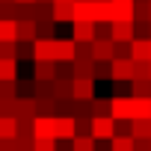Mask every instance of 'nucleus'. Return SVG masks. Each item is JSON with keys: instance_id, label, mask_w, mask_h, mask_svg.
<instances>
[{"instance_id": "obj_11", "label": "nucleus", "mask_w": 151, "mask_h": 151, "mask_svg": "<svg viewBox=\"0 0 151 151\" xmlns=\"http://www.w3.org/2000/svg\"><path fill=\"white\" fill-rule=\"evenodd\" d=\"M71 12H74V21H95V0H74Z\"/></svg>"}, {"instance_id": "obj_25", "label": "nucleus", "mask_w": 151, "mask_h": 151, "mask_svg": "<svg viewBox=\"0 0 151 151\" xmlns=\"http://www.w3.org/2000/svg\"><path fill=\"white\" fill-rule=\"evenodd\" d=\"M95 21H113V3L110 0H95Z\"/></svg>"}, {"instance_id": "obj_2", "label": "nucleus", "mask_w": 151, "mask_h": 151, "mask_svg": "<svg viewBox=\"0 0 151 151\" xmlns=\"http://www.w3.org/2000/svg\"><path fill=\"white\" fill-rule=\"evenodd\" d=\"M110 80H116V83L133 80V59L130 56H113L110 59Z\"/></svg>"}, {"instance_id": "obj_35", "label": "nucleus", "mask_w": 151, "mask_h": 151, "mask_svg": "<svg viewBox=\"0 0 151 151\" xmlns=\"http://www.w3.org/2000/svg\"><path fill=\"white\" fill-rule=\"evenodd\" d=\"M18 59H33V42H18Z\"/></svg>"}, {"instance_id": "obj_30", "label": "nucleus", "mask_w": 151, "mask_h": 151, "mask_svg": "<svg viewBox=\"0 0 151 151\" xmlns=\"http://www.w3.org/2000/svg\"><path fill=\"white\" fill-rule=\"evenodd\" d=\"M53 30H56V21H39V36L36 39H53Z\"/></svg>"}, {"instance_id": "obj_27", "label": "nucleus", "mask_w": 151, "mask_h": 151, "mask_svg": "<svg viewBox=\"0 0 151 151\" xmlns=\"http://www.w3.org/2000/svg\"><path fill=\"white\" fill-rule=\"evenodd\" d=\"M130 83H133V92H130L133 98H145V95H151V77H148V80H139V77H136V80H130Z\"/></svg>"}, {"instance_id": "obj_34", "label": "nucleus", "mask_w": 151, "mask_h": 151, "mask_svg": "<svg viewBox=\"0 0 151 151\" xmlns=\"http://www.w3.org/2000/svg\"><path fill=\"white\" fill-rule=\"evenodd\" d=\"M0 56H15L18 59V42H0Z\"/></svg>"}, {"instance_id": "obj_15", "label": "nucleus", "mask_w": 151, "mask_h": 151, "mask_svg": "<svg viewBox=\"0 0 151 151\" xmlns=\"http://www.w3.org/2000/svg\"><path fill=\"white\" fill-rule=\"evenodd\" d=\"M53 59V39H36L33 42V62Z\"/></svg>"}, {"instance_id": "obj_36", "label": "nucleus", "mask_w": 151, "mask_h": 151, "mask_svg": "<svg viewBox=\"0 0 151 151\" xmlns=\"http://www.w3.org/2000/svg\"><path fill=\"white\" fill-rule=\"evenodd\" d=\"M92 77H110V65H107V62H98V59H95V68H92Z\"/></svg>"}, {"instance_id": "obj_32", "label": "nucleus", "mask_w": 151, "mask_h": 151, "mask_svg": "<svg viewBox=\"0 0 151 151\" xmlns=\"http://www.w3.org/2000/svg\"><path fill=\"white\" fill-rule=\"evenodd\" d=\"M15 12H18L15 0H0V18H15Z\"/></svg>"}, {"instance_id": "obj_23", "label": "nucleus", "mask_w": 151, "mask_h": 151, "mask_svg": "<svg viewBox=\"0 0 151 151\" xmlns=\"http://www.w3.org/2000/svg\"><path fill=\"white\" fill-rule=\"evenodd\" d=\"M151 130V119H130V136L133 139H148Z\"/></svg>"}, {"instance_id": "obj_9", "label": "nucleus", "mask_w": 151, "mask_h": 151, "mask_svg": "<svg viewBox=\"0 0 151 151\" xmlns=\"http://www.w3.org/2000/svg\"><path fill=\"white\" fill-rule=\"evenodd\" d=\"M130 59H133V62H148V59H151L148 39H142V36H133V39H130Z\"/></svg>"}, {"instance_id": "obj_41", "label": "nucleus", "mask_w": 151, "mask_h": 151, "mask_svg": "<svg viewBox=\"0 0 151 151\" xmlns=\"http://www.w3.org/2000/svg\"><path fill=\"white\" fill-rule=\"evenodd\" d=\"M148 47H151V39H148Z\"/></svg>"}, {"instance_id": "obj_33", "label": "nucleus", "mask_w": 151, "mask_h": 151, "mask_svg": "<svg viewBox=\"0 0 151 151\" xmlns=\"http://www.w3.org/2000/svg\"><path fill=\"white\" fill-rule=\"evenodd\" d=\"M148 80L151 77V68H148V62H133V80Z\"/></svg>"}, {"instance_id": "obj_12", "label": "nucleus", "mask_w": 151, "mask_h": 151, "mask_svg": "<svg viewBox=\"0 0 151 151\" xmlns=\"http://www.w3.org/2000/svg\"><path fill=\"white\" fill-rule=\"evenodd\" d=\"M53 122H56V139H71L77 133L74 130V116H68V113H59Z\"/></svg>"}, {"instance_id": "obj_14", "label": "nucleus", "mask_w": 151, "mask_h": 151, "mask_svg": "<svg viewBox=\"0 0 151 151\" xmlns=\"http://www.w3.org/2000/svg\"><path fill=\"white\" fill-rule=\"evenodd\" d=\"M113 21H133V0H110Z\"/></svg>"}, {"instance_id": "obj_22", "label": "nucleus", "mask_w": 151, "mask_h": 151, "mask_svg": "<svg viewBox=\"0 0 151 151\" xmlns=\"http://www.w3.org/2000/svg\"><path fill=\"white\" fill-rule=\"evenodd\" d=\"M50 83H53V98H56V101L71 98V77H53Z\"/></svg>"}, {"instance_id": "obj_1", "label": "nucleus", "mask_w": 151, "mask_h": 151, "mask_svg": "<svg viewBox=\"0 0 151 151\" xmlns=\"http://www.w3.org/2000/svg\"><path fill=\"white\" fill-rule=\"evenodd\" d=\"M89 136H92L95 142H110V139L116 136V119H113V116H92Z\"/></svg>"}, {"instance_id": "obj_6", "label": "nucleus", "mask_w": 151, "mask_h": 151, "mask_svg": "<svg viewBox=\"0 0 151 151\" xmlns=\"http://www.w3.org/2000/svg\"><path fill=\"white\" fill-rule=\"evenodd\" d=\"M74 59V39H53V62Z\"/></svg>"}, {"instance_id": "obj_13", "label": "nucleus", "mask_w": 151, "mask_h": 151, "mask_svg": "<svg viewBox=\"0 0 151 151\" xmlns=\"http://www.w3.org/2000/svg\"><path fill=\"white\" fill-rule=\"evenodd\" d=\"M130 119H151V95L145 98L130 95Z\"/></svg>"}, {"instance_id": "obj_29", "label": "nucleus", "mask_w": 151, "mask_h": 151, "mask_svg": "<svg viewBox=\"0 0 151 151\" xmlns=\"http://www.w3.org/2000/svg\"><path fill=\"white\" fill-rule=\"evenodd\" d=\"M18 139H36L33 136V119H18Z\"/></svg>"}, {"instance_id": "obj_31", "label": "nucleus", "mask_w": 151, "mask_h": 151, "mask_svg": "<svg viewBox=\"0 0 151 151\" xmlns=\"http://www.w3.org/2000/svg\"><path fill=\"white\" fill-rule=\"evenodd\" d=\"M33 151H59L56 139H33Z\"/></svg>"}, {"instance_id": "obj_18", "label": "nucleus", "mask_w": 151, "mask_h": 151, "mask_svg": "<svg viewBox=\"0 0 151 151\" xmlns=\"http://www.w3.org/2000/svg\"><path fill=\"white\" fill-rule=\"evenodd\" d=\"M33 77H36V80H53V77H56V62H53V59H39Z\"/></svg>"}, {"instance_id": "obj_3", "label": "nucleus", "mask_w": 151, "mask_h": 151, "mask_svg": "<svg viewBox=\"0 0 151 151\" xmlns=\"http://www.w3.org/2000/svg\"><path fill=\"white\" fill-rule=\"evenodd\" d=\"M71 98H80V101L95 98V80L92 77H71Z\"/></svg>"}, {"instance_id": "obj_5", "label": "nucleus", "mask_w": 151, "mask_h": 151, "mask_svg": "<svg viewBox=\"0 0 151 151\" xmlns=\"http://www.w3.org/2000/svg\"><path fill=\"white\" fill-rule=\"evenodd\" d=\"M133 33V21H110V39L113 42H130Z\"/></svg>"}, {"instance_id": "obj_28", "label": "nucleus", "mask_w": 151, "mask_h": 151, "mask_svg": "<svg viewBox=\"0 0 151 151\" xmlns=\"http://www.w3.org/2000/svg\"><path fill=\"white\" fill-rule=\"evenodd\" d=\"M0 98H18V80H0Z\"/></svg>"}, {"instance_id": "obj_16", "label": "nucleus", "mask_w": 151, "mask_h": 151, "mask_svg": "<svg viewBox=\"0 0 151 151\" xmlns=\"http://www.w3.org/2000/svg\"><path fill=\"white\" fill-rule=\"evenodd\" d=\"M0 80H18V59L0 56Z\"/></svg>"}, {"instance_id": "obj_4", "label": "nucleus", "mask_w": 151, "mask_h": 151, "mask_svg": "<svg viewBox=\"0 0 151 151\" xmlns=\"http://www.w3.org/2000/svg\"><path fill=\"white\" fill-rule=\"evenodd\" d=\"M39 113V98L27 95V98H15V119H33Z\"/></svg>"}, {"instance_id": "obj_7", "label": "nucleus", "mask_w": 151, "mask_h": 151, "mask_svg": "<svg viewBox=\"0 0 151 151\" xmlns=\"http://www.w3.org/2000/svg\"><path fill=\"white\" fill-rule=\"evenodd\" d=\"M71 39L74 42H92L95 39V21H71Z\"/></svg>"}, {"instance_id": "obj_40", "label": "nucleus", "mask_w": 151, "mask_h": 151, "mask_svg": "<svg viewBox=\"0 0 151 151\" xmlns=\"http://www.w3.org/2000/svg\"><path fill=\"white\" fill-rule=\"evenodd\" d=\"M148 15H151V0H148Z\"/></svg>"}, {"instance_id": "obj_10", "label": "nucleus", "mask_w": 151, "mask_h": 151, "mask_svg": "<svg viewBox=\"0 0 151 151\" xmlns=\"http://www.w3.org/2000/svg\"><path fill=\"white\" fill-rule=\"evenodd\" d=\"M110 116L119 122V119H130V95H116L110 98Z\"/></svg>"}, {"instance_id": "obj_8", "label": "nucleus", "mask_w": 151, "mask_h": 151, "mask_svg": "<svg viewBox=\"0 0 151 151\" xmlns=\"http://www.w3.org/2000/svg\"><path fill=\"white\" fill-rule=\"evenodd\" d=\"M116 53H113V39H92V59L98 62H110Z\"/></svg>"}, {"instance_id": "obj_21", "label": "nucleus", "mask_w": 151, "mask_h": 151, "mask_svg": "<svg viewBox=\"0 0 151 151\" xmlns=\"http://www.w3.org/2000/svg\"><path fill=\"white\" fill-rule=\"evenodd\" d=\"M50 18L56 24H65V21H74V12H71V3H50Z\"/></svg>"}, {"instance_id": "obj_24", "label": "nucleus", "mask_w": 151, "mask_h": 151, "mask_svg": "<svg viewBox=\"0 0 151 151\" xmlns=\"http://www.w3.org/2000/svg\"><path fill=\"white\" fill-rule=\"evenodd\" d=\"M110 151H133V136L130 133H116L110 139Z\"/></svg>"}, {"instance_id": "obj_38", "label": "nucleus", "mask_w": 151, "mask_h": 151, "mask_svg": "<svg viewBox=\"0 0 151 151\" xmlns=\"http://www.w3.org/2000/svg\"><path fill=\"white\" fill-rule=\"evenodd\" d=\"M15 3H36V0H15Z\"/></svg>"}, {"instance_id": "obj_26", "label": "nucleus", "mask_w": 151, "mask_h": 151, "mask_svg": "<svg viewBox=\"0 0 151 151\" xmlns=\"http://www.w3.org/2000/svg\"><path fill=\"white\" fill-rule=\"evenodd\" d=\"M89 110H92V116H110V101L107 98H92Z\"/></svg>"}, {"instance_id": "obj_17", "label": "nucleus", "mask_w": 151, "mask_h": 151, "mask_svg": "<svg viewBox=\"0 0 151 151\" xmlns=\"http://www.w3.org/2000/svg\"><path fill=\"white\" fill-rule=\"evenodd\" d=\"M39 30V24L33 21V18H24V21H18V42H36V33Z\"/></svg>"}, {"instance_id": "obj_19", "label": "nucleus", "mask_w": 151, "mask_h": 151, "mask_svg": "<svg viewBox=\"0 0 151 151\" xmlns=\"http://www.w3.org/2000/svg\"><path fill=\"white\" fill-rule=\"evenodd\" d=\"M0 42H18V21L0 18Z\"/></svg>"}, {"instance_id": "obj_43", "label": "nucleus", "mask_w": 151, "mask_h": 151, "mask_svg": "<svg viewBox=\"0 0 151 151\" xmlns=\"http://www.w3.org/2000/svg\"><path fill=\"white\" fill-rule=\"evenodd\" d=\"M148 68H151V59H148Z\"/></svg>"}, {"instance_id": "obj_20", "label": "nucleus", "mask_w": 151, "mask_h": 151, "mask_svg": "<svg viewBox=\"0 0 151 151\" xmlns=\"http://www.w3.org/2000/svg\"><path fill=\"white\" fill-rule=\"evenodd\" d=\"M71 151H98V142L89 133H74L71 136Z\"/></svg>"}, {"instance_id": "obj_37", "label": "nucleus", "mask_w": 151, "mask_h": 151, "mask_svg": "<svg viewBox=\"0 0 151 151\" xmlns=\"http://www.w3.org/2000/svg\"><path fill=\"white\" fill-rule=\"evenodd\" d=\"M133 151H151V139H133Z\"/></svg>"}, {"instance_id": "obj_39", "label": "nucleus", "mask_w": 151, "mask_h": 151, "mask_svg": "<svg viewBox=\"0 0 151 151\" xmlns=\"http://www.w3.org/2000/svg\"><path fill=\"white\" fill-rule=\"evenodd\" d=\"M53 3H74V0H53Z\"/></svg>"}, {"instance_id": "obj_42", "label": "nucleus", "mask_w": 151, "mask_h": 151, "mask_svg": "<svg viewBox=\"0 0 151 151\" xmlns=\"http://www.w3.org/2000/svg\"><path fill=\"white\" fill-rule=\"evenodd\" d=\"M148 139H151V130H148Z\"/></svg>"}]
</instances>
